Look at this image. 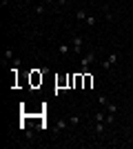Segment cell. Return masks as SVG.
Here are the masks:
<instances>
[{
    "mask_svg": "<svg viewBox=\"0 0 133 149\" xmlns=\"http://www.w3.org/2000/svg\"><path fill=\"white\" fill-rule=\"evenodd\" d=\"M93 60H95V54H93V51H91V54H87V56L82 58V74H87V71H89V65H91Z\"/></svg>",
    "mask_w": 133,
    "mask_h": 149,
    "instance_id": "cell-3",
    "label": "cell"
},
{
    "mask_svg": "<svg viewBox=\"0 0 133 149\" xmlns=\"http://www.w3.org/2000/svg\"><path fill=\"white\" fill-rule=\"evenodd\" d=\"M5 58H7V60H13L16 56H13V51H11V49H7V51H5Z\"/></svg>",
    "mask_w": 133,
    "mask_h": 149,
    "instance_id": "cell-13",
    "label": "cell"
},
{
    "mask_svg": "<svg viewBox=\"0 0 133 149\" xmlns=\"http://www.w3.org/2000/svg\"><path fill=\"white\" fill-rule=\"evenodd\" d=\"M58 2H60V5H67V2H69V0H58Z\"/></svg>",
    "mask_w": 133,
    "mask_h": 149,
    "instance_id": "cell-16",
    "label": "cell"
},
{
    "mask_svg": "<svg viewBox=\"0 0 133 149\" xmlns=\"http://www.w3.org/2000/svg\"><path fill=\"white\" fill-rule=\"evenodd\" d=\"M87 18H89V16H87V9H78V11H76V20H78V22H84Z\"/></svg>",
    "mask_w": 133,
    "mask_h": 149,
    "instance_id": "cell-5",
    "label": "cell"
},
{
    "mask_svg": "<svg viewBox=\"0 0 133 149\" xmlns=\"http://www.w3.org/2000/svg\"><path fill=\"white\" fill-rule=\"evenodd\" d=\"M104 123H107V125H113L115 123V113H109L107 118H104Z\"/></svg>",
    "mask_w": 133,
    "mask_h": 149,
    "instance_id": "cell-11",
    "label": "cell"
},
{
    "mask_svg": "<svg viewBox=\"0 0 133 149\" xmlns=\"http://www.w3.org/2000/svg\"><path fill=\"white\" fill-rule=\"evenodd\" d=\"M69 51H71V45H69V42H64V45H60V47H58V54H62V56H67Z\"/></svg>",
    "mask_w": 133,
    "mask_h": 149,
    "instance_id": "cell-7",
    "label": "cell"
},
{
    "mask_svg": "<svg viewBox=\"0 0 133 149\" xmlns=\"http://www.w3.org/2000/svg\"><path fill=\"white\" fill-rule=\"evenodd\" d=\"M44 7H47V5H44V2H40V5H36V13H40V16H42V13H44Z\"/></svg>",
    "mask_w": 133,
    "mask_h": 149,
    "instance_id": "cell-12",
    "label": "cell"
},
{
    "mask_svg": "<svg viewBox=\"0 0 133 149\" xmlns=\"http://www.w3.org/2000/svg\"><path fill=\"white\" fill-rule=\"evenodd\" d=\"M104 131H107V123L104 120H100V123H95V136H104Z\"/></svg>",
    "mask_w": 133,
    "mask_h": 149,
    "instance_id": "cell-4",
    "label": "cell"
},
{
    "mask_svg": "<svg viewBox=\"0 0 133 149\" xmlns=\"http://www.w3.org/2000/svg\"><path fill=\"white\" fill-rule=\"evenodd\" d=\"M98 102H100L102 107H107V105H109V98L104 96V93H100V96H98Z\"/></svg>",
    "mask_w": 133,
    "mask_h": 149,
    "instance_id": "cell-8",
    "label": "cell"
},
{
    "mask_svg": "<svg viewBox=\"0 0 133 149\" xmlns=\"http://www.w3.org/2000/svg\"><path fill=\"white\" fill-rule=\"evenodd\" d=\"M71 51H73V54H82V45H84V40H82V36H80V33H76V36L71 38Z\"/></svg>",
    "mask_w": 133,
    "mask_h": 149,
    "instance_id": "cell-1",
    "label": "cell"
},
{
    "mask_svg": "<svg viewBox=\"0 0 133 149\" xmlns=\"http://www.w3.org/2000/svg\"><path fill=\"white\" fill-rule=\"evenodd\" d=\"M67 120H69V127H76V125H80V120H82V118H80L78 113H71Z\"/></svg>",
    "mask_w": 133,
    "mask_h": 149,
    "instance_id": "cell-6",
    "label": "cell"
},
{
    "mask_svg": "<svg viewBox=\"0 0 133 149\" xmlns=\"http://www.w3.org/2000/svg\"><path fill=\"white\" fill-rule=\"evenodd\" d=\"M104 118H107V116H104L102 111H98V113H95V123H100V120H104Z\"/></svg>",
    "mask_w": 133,
    "mask_h": 149,
    "instance_id": "cell-14",
    "label": "cell"
},
{
    "mask_svg": "<svg viewBox=\"0 0 133 149\" xmlns=\"http://www.w3.org/2000/svg\"><path fill=\"white\" fill-rule=\"evenodd\" d=\"M44 5H53V2H56V0H42Z\"/></svg>",
    "mask_w": 133,
    "mask_h": 149,
    "instance_id": "cell-15",
    "label": "cell"
},
{
    "mask_svg": "<svg viewBox=\"0 0 133 149\" xmlns=\"http://www.w3.org/2000/svg\"><path fill=\"white\" fill-rule=\"evenodd\" d=\"M84 22H87V27H93L95 22H98V18H95V16H89V18L84 20Z\"/></svg>",
    "mask_w": 133,
    "mask_h": 149,
    "instance_id": "cell-10",
    "label": "cell"
},
{
    "mask_svg": "<svg viewBox=\"0 0 133 149\" xmlns=\"http://www.w3.org/2000/svg\"><path fill=\"white\" fill-rule=\"evenodd\" d=\"M104 109H107L109 113H115V111H118V105H115V102H109V105L104 107Z\"/></svg>",
    "mask_w": 133,
    "mask_h": 149,
    "instance_id": "cell-9",
    "label": "cell"
},
{
    "mask_svg": "<svg viewBox=\"0 0 133 149\" xmlns=\"http://www.w3.org/2000/svg\"><path fill=\"white\" fill-rule=\"evenodd\" d=\"M115 62H118V54H111L107 60H102V69H113Z\"/></svg>",
    "mask_w": 133,
    "mask_h": 149,
    "instance_id": "cell-2",
    "label": "cell"
}]
</instances>
